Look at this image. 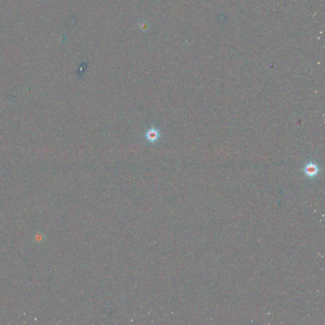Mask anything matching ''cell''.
<instances>
[{"mask_svg":"<svg viewBox=\"0 0 325 325\" xmlns=\"http://www.w3.org/2000/svg\"><path fill=\"white\" fill-rule=\"evenodd\" d=\"M160 137V131L155 128H152L149 130H148V131L145 133V137L147 139V141L151 143L156 142L159 139Z\"/></svg>","mask_w":325,"mask_h":325,"instance_id":"1","label":"cell"},{"mask_svg":"<svg viewBox=\"0 0 325 325\" xmlns=\"http://www.w3.org/2000/svg\"><path fill=\"white\" fill-rule=\"evenodd\" d=\"M305 171H306V172H307V173L309 175L312 176V175H315V173H316L317 169L314 166H308V168H306Z\"/></svg>","mask_w":325,"mask_h":325,"instance_id":"2","label":"cell"},{"mask_svg":"<svg viewBox=\"0 0 325 325\" xmlns=\"http://www.w3.org/2000/svg\"><path fill=\"white\" fill-rule=\"evenodd\" d=\"M43 239H44L43 234H41V233H38L35 236V238H34V240H35L36 242H37V243L42 242V241L43 240Z\"/></svg>","mask_w":325,"mask_h":325,"instance_id":"3","label":"cell"}]
</instances>
